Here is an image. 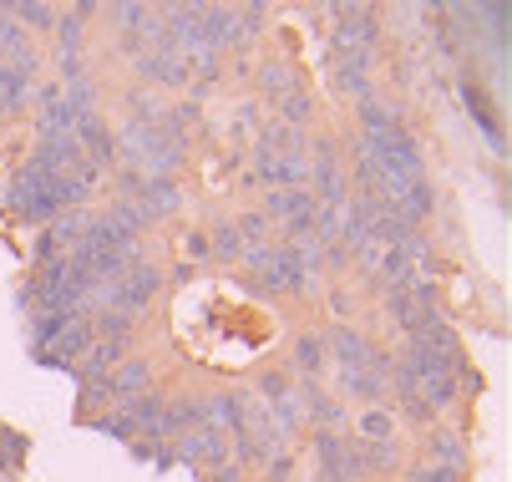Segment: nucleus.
<instances>
[{"mask_svg": "<svg viewBox=\"0 0 512 482\" xmlns=\"http://www.w3.org/2000/svg\"><path fill=\"white\" fill-rule=\"evenodd\" d=\"M305 482H345L340 472H330V467H310V477Z\"/></svg>", "mask_w": 512, "mask_h": 482, "instance_id": "nucleus-28", "label": "nucleus"}, {"mask_svg": "<svg viewBox=\"0 0 512 482\" xmlns=\"http://www.w3.org/2000/svg\"><path fill=\"white\" fill-rule=\"evenodd\" d=\"M350 437L365 447H386L401 442V422L391 417V406H355L350 411Z\"/></svg>", "mask_w": 512, "mask_h": 482, "instance_id": "nucleus-12", "label": "nucleus"}, {"mask_svg": "<svg viewBox=\"0 0 512 482\" xmlns=\"http://www.w3.org/2000/svg\"><path fill=\"white\" fill-rule=\"evenodd\" d=\"M183 264H213V249H208V229L203 224H193V229H183Z\"/></svg>", "mask_w": 512, "mask_h": 482, "instance_id": "nucleus-26", "label": "nucleus"}, {"mask_svg": "<svg viewBox=\"0 0 512 482\" xmlns=\"http://www.w3.org/2000/svg\"><path fill=\"white\" fill-rule=\"evenodd\" d=\"M416 462H447V467H472V447H467V432L452 427V422H431L421 432V452Z\"/></svg>", "mask_w": 512, "mask_h": 482, "instance_id": "nucleus-7", "label": "nucleus"}, {"mask_svg": "<svg viewBox=\"0 0 512 482\" xmlns=\"http://www.w3.org/2000/svg\"><path fill=\"white\" fill-rule=\"evenodd\" d=\"M249 396H254L259 406H274V401H284V396H295V371H289L284 361L259 366V371L249 376Z\"/></svg>", "mask_w": 512, "mask_h": 482, "instance_id": "nucleus-15", "label": "nucleus"}, {"mask_svg": "<svg viewBox=\"0 0 512 482\" xmlns=\"http://www.w3.org/2000/svg\"><path fill=\"white\" fill-rule=\"evenodd\" d=\"M269 117H279V122L289 127V132L310 137V132L320 127V97H315L310 87H300V92H289V97H284V102H279V107H274Z\"/></svg>", "mask_w": 512, "mask_h": 482, "instance_id": "nucleus-14", "label": "nucleus"}, {"mask_svg": "<svg viewBox=\"0 0 512 482\" xmlns=\"http://www.w3.org/2000/svg\"><path fill=\"white\" fill-rule=\"evenodd\" d=\"M208 249H213V264H224V269H239V254H244V239L234 229V214H213L208 224Z\"/></svg>", "mask_w": 512, "mask_h": 482, "instance_id": "nucleus-16", "label": "nucleus"}, {"mask_svg": "<svg viewBox=\"0 0 512 482\" xmlns=\"http://www.w3.org/2000/svg\"><path fill=\"white\" fill-rule=\"evenodd\" d=\"M284 366L295 371V381H315V376H330V351H325V330L320 325H300L289 335V356Z\"/></svg>", "mask_w": 512, "mask_h": 482, "instance_id": "nucleus-5", "label": "nucleus"}, {"mask_svg": "<svg viewBox=\"0 0 512 482\" xmlns=\"http://www.w3.org/2000/svg\"><path fill=\"white\" fill-rule=\"evenodd\" d=\"M127 198H137L142 209H148V214L158 219V224H163V219H178V214H183V203H188L183 178H137Z\"/></svg>", "mask_w": 512, "mask_h": 482, "instance_id": "nucleus-9", "label": "nucleus"}, {"mask_svg": "<svg viewBox=\"0 0 512 482\" xmlns=\"http://www.w3.org/2000/svg\"><path fill=\"white\" fill-rule=\"evenodd\" d=\"M295 401H300V411H305V427H310V432H315V427H325V432H350V406L330 391L325 376L295 381Z\"/></svg>", "mask_w": 512, "mask_h": 482, "instance_id": "nucleus-3", "label": "nucleus"}, {"mask_svg": "<svg viewBox=\"0 0 512 482\" xmlns=\"http://www.w3.org/2000/svg\"><path fill=\"white\" fill-rule=\"evenodd\" d=\"M203 427V391H168V432L188 437Z\"/></svg>", "mask_w": 512, "mask_h": 482, "instance_id": "nucleus-17", "label": "nucleus"}, {"mask_svg": "<svg viewBox=\"0 0 512 482\" xmlns=\"http://www.w3.org/2000/svg\"><path fill=\"white\" fill-rule=\"evenodd\" d=\"M87 427H92V432H102V437H112V442H122V447H127L132 437H137V427H132V417H127L122 406H107L102 417H92Z\"/></svg>", "mask_w": 512, "mask_h": 482, "instance_id": "nucleus-23", "label": "nucleus"}, {"mask_svg": "<svg viewBox=\"0 0 512 482\" xmlns=\"http://www.w3.org/2000/svg\"><path fill=\"white\" fill-rule=\"evenodd\" d=\"M26 320H31V356H36V351H46V346H51V340H56V335L71 325V320H87V315H66V310H31Z\"/></svg>", "mask_w": 512, "mask_h": 482, "instance_id": "nucleus-21", "label": "nucleus"}, {"mask_svg": "<svg viewBox=\"0 0 512 482\" xmlns=\"http://www.w3.org/2000/svg\"><path fill=\"white\" fill-rule=\"evenodd\" d=\"M107 406H117V396H112V381L102 376V381H82V396H77V411H71V422L77 427H87L92 417H102Z\"/></svg>", "mask_w": 512, "mask_h": 482, "instance_id": "nucleus-20", "label": "nucleus"}, {"mask_svg": "<svg viewBox=\"0 0 512 482\" xmlns=\"http://www.w3.org/2000/svg\"><path fill=\"white\" fill-rule=\"evenodd\" d=\"M254 472H244L234 457L229 462H218V467H203V472H193V482H249Z\"/></svg>", "mask_w": 512, "mask_h": 482, "instance_id": "nucleus-27", "label": "nucleus"}, {"mask_svg": "<svg viewBox=\"0 0 512 482\" xmlns=\"http://www.w3.org/2000/svg\"><path fill=\"white\" fill-rule=\"evenodd\" d=\"M264 117H269V112H264V107L249 97V102H239V107H234L229 132H234V137H249V143H254V132H259V122H264Z\"/></svg>", "mask_w": 512, "mask_h": 482, "instance_id": "nucleus-25", "label": "nucleus"}, {"mask_svg": "<svg viewBox=\"0 0 512 482\" xmlns=\"http://www.w3.org/2000/svg\"><path fill=\"white\" fill-rule=\"evenodd\" d=\"M234 229H239V239H244V249H269V244H279V234H274V224L259 214V203H244V209L234 214Z\"/></svg>", "mask_w": 512, "mask_h": 482, "instance_id": "nucleus-18", "label": "nucleus"}, {"mask_svg": "<svg viewBox=\"0 0 512 482\" xmlns=\"http://www.w3.org/2000/svg\"><path fill=\"white\" fill-rule=\"evenodd\" d=\"M0 61H6V66H21V72H31V77H41V46L11 21L6 6H0Z\"/></svg>", "mask_w": 512, "mask_h": 482, "instance_id": "nucleus-13", "label": "nucleus"}, {"mask_svg": "<svg viewBox=\"0 0 512 482\" xmlns=\"http://www.w3.org/2000/svg\"><path fill=\"white\" fill-rule=\"evenodd\" d=\"M401 482H472V467H447V462H406Z\"/></svg>", "mask_w": 512, "mask_h": 482, "instance_id": "nucleus-22", "label": "nucleus"}, {"mask_svg": "<svg viewBox=\"0 0 512 482\" xmlns=\"http://www.w3.org/2000/svg\"><path fill=\"white\" fill-rule=\"evenodd\" d=\"M92 340H97L92 315H87V320H71V325L51 340V346H46V351H36L31 361H36V366H46V371H71V366H77V361L92 351Z\"/></svg>", "mask_w": 512, "mask_h": 482, "instance_id": "nucleus-6", "label": "nucleus"}, {"mask_svg": "<svg viewBox=\"0 0 512 482\" xmlns=\"http://www.w3.org/2000/svg\"><path fill=\"white\" fill-rule=\"evenodd\" d=\"M249 82H254V102H259V107H279L289 92L310 87L305 72H300V61H295V56H284V51L259 56V61H254V72H249Z\"/></svg>", "mask_w": 512, "mask_h": 482, "instance_id": "nucleus-2", "label": "nucleus"}, {"mask_svg": "<svg viewBox=\"0 0 512 482\" xmlns=\"http://www.w3.org/2000/svg\"><path fill=\"white\" fill-rule=\"evenodd\" d=\"M330 16V41L325 56H381L386 46V16L381 6H325Z\"/></svg>", "mask_w": 512, "mask_h": 482, "instance_id": "nucleus-1", "label": "nucleus"}, {"mask_svg": "<svg viewBox=\"0 0 512 482\" xmlns=\"http://www.w3.org/2000/svg\"><path fill=\"white\" fill-rule=\"evenodd\" d=\"M330 381V391L355 411V406H386V381H376L365 366H340V371H330L325 376Z\"/></svg>", "mask_w": 512, "mask_h": 482, "instance_id": "nucleus-10", "label": "nucleus"}, {"mask_svg": "<svg viewBox=\"0 0 512 482\" xmlns=\"http://www.w3.org/2000/svg\"><path fill=\"white\" fill-rule=\"evenodd\" d=\"M462 92H467V107H472V117H477V127H482V132H492V143L502 148V127H497V112H492V102L482 97V87H477V82H467Z\"/></svg>", "mask_w": 512, "mask_h": 482, "instance_id": "nucleus-24", "label": "nucleus"}, {"mask_svg": "<svg viewBox=\"0 0 512 482\" xmlns=\"http://www.w3.org/2000/svg\"><path fill=\"white\" fill-rule=\"evenodd\" d=\"M107 381H112V396H117V401L142 396V391H153V386H158V361H153L148 351H132V356L117 361V371H112Z\"/></svg>", "mask_w": 512, "mask_h": 482, "instance_id": "nucleus-11", "label": "nucleus"}, {"mask_svg": "<svg viewBox=\"0 0 512 482\" xmlns=\"http://www.w3.org/2000/svg\"><path fill=\"white\" fill-rule=\"evenodd\" d=\"M102 16V6H56V26H51V46H56V61H71V56H87L92 46V21Z\"/></svg>", "mask_w": 512, "mask_h": 482, "instance_id": "nucleus-4", "label": "nucleus"}, {"mask_svg": "<svg viewBox=\"0 0 512 482\" xmlns=\"http://www.w3.org/2000/svg\"><path fill=\"white\" fill-rule=\"evenodd\" d=\"M0 132H6V117H0Z\"/></svg>", "mask_w": 512, "mask_h": 482, "instance_id": "nucleus-29", "label": "nucleus"}, {"mask_svg": "<svg viewBox=\"0 0 512 482\" xmlns=\"http://www.w3.org/2000/svg\"><path fill=\"white\" fill-rule=\"evenodd\" d=\"M11 11V21L36 41V36H51V26H56V6H46V0H16V6H6Z\"/></svg>", "mask_w": 512, "mask_h": 482, "instance_id": "nucleus-19", "label": "nucleus"}, {"mask_svg": "<svg viewBox=\"0 0 512 482\" xmlns=\"http://www.w3.org/2000/svg\"><path fill=\"white\" fill-rule=\"evenodd\" d=\"M325 330V351H330V371H340V366H360L365 361V351H371V330L365 325H355V320H330V325H320Z\"/></svg>", "mask_w": 512, "mask_h": 482, "instance_id": "nucleus-8", "label": "nucleus"}]
</instances>
